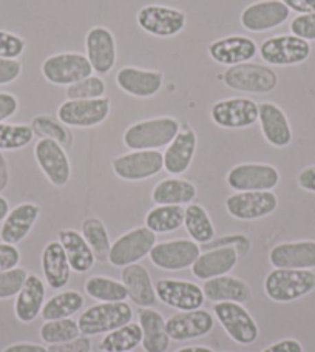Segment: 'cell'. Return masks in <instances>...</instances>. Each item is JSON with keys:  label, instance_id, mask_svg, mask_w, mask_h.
<instances>
[{"label": "cell", "instance_id": "49", "mask_svg": "<svg viewBox=\"0 0 315 352\" xmlns=\"http://www.w3.org/2000/svg\"><path fill=\"white\" fill-rule=\"evenodd\" d=\"M48 352H90L91 351V342L87 336H79L72 342L61 343V344H50L47 348Z\"/></svg>", "mask_w": 315, "mask_h": 352}, {"label": "cell", "instance_id": "2", "mask_svg": "<svg viewBox=\"0 0 315 352\" xmlns=\"http://www.w3.org/2000/svg\"><path fill=\"white\" fill-rule=\"evenodd\" d=\"M315 289V274L307 269H274L264 280V292L275 303H291Z\"/></svg>", "mask_w": 315, "mask_h": 352}, {"label": "cell", "instance_id": "4", "mask_svg": "<svg viewBox=\"0 0 315 352\" xmlns=\"http://www.w3.org/2000/svg\"><path fill=\"white\" fill-rule=\"evenodd\" d=\"M213 312L218 318L219 324L223 326L232 340L243 346L255 343L260 331L258 324L250 316V312L246 309L241 303H234V301H221L213 306Z\"/></svg>", "mask_w": 315, "mask_h": 352}, {"label": "cell", "instance_id": "55", "mask_svg": "<svg viewBox=\"0 0 315 352\" xmlns=\"http://www.w3.org/2000/svg\"><path fill=\"white\" fill-rule=\"evenodd\" d=\"M2 352H48V349L42 344H34V343H16L11 344V346L5 348Z\"/></svg>", "mask_w": 315, "mask_h": 352}, {"label": "cell", "instance_id": "44", "mask_svg": "<svg viewBox=\"0 0 315 352\" xmlns=\"http://www.w3.org/2000/svg\"><path fill=\"white\" fill-rule=\"evenodd\" d=\"M105 82L98 76H88L79 80L76 84L67 87V98L68 99H98L104 98L105 94Z\"/></svg>", "mask_w": 315, "mask_h": 352}, {"label": "cell", "instance_id": "38", "mask_svg": "<svg viewBox=\"0 0 315 352\" xmlns=\"http://www.w3.org/2000/svg\"><path fill=\"white\" fill-rule=\"evenodd\" d=\"M184 224L182 206H156L146 215V228L155 234H169Z\"/></svg>", "mask_w": 315, "mask_h": 352}, {"label": "cell", "instance_id": "37", "mask_svg": "<svg viewBox=\"0 0 315 352\" xmlns=\"http://www.w3.org/2000/svg\"><path fill=\"white\" fill-rule=\"evenodd\" d=\"M142 343V329L140 323H129L122 328L105 334L100 340L104 352H130Z\"/></svg>", "mask_w": 315, "mask_h": 352}, {"label": "cell", "instance_id": "47", "mask_svg": "<svg viewBox=\"0 0 315 352\" xmlns=\"http://www.w3.org/2000/svg\"><path fill=\"white\" fill-rule=\"evenodd\" d=\"M291 31L294 36L305 41H315V12L309 14H298L291 22Z\"/></svg>", "mask_w": 315, "mask_h": 352}, {"label": "cell", "instance_id": "10", "mask_svg": "<svg viewBox=\"0 0 315 352\" xmlns=\"http://www.w3.org/2000/svg\"><path fill=\"white\" fill-rule=\"evenodd\" d=\"M113 172L124 181H144L164 168V155L160 150H131L116 156L111 162Z\"/></svg>", "mask_w": 315, "mask_h": 352}, {"label": "cell", "instance_id": "53", "mask_svg": "<svg viewBox=\"0 0 315 352\" xmlns=\"http://www.w3.org/2000/svg\"><path fill=\"white\" fill-rule=\"evenodd\" d=\"M289 10L298 14H309L315 12V0H281Z\"/></svg>", "mask_w": 315, "mask_h": 352}, {"label": "cell", "instance_id": "52", "mask_svg": "<svg viewBox=\"0 0 315 352\" xmlns=\"http://www.w3.org/2000/svg\"><path fill=\"white\" fill-rule=\"evenodd\" d=\"M261 352H303V346L294 338H285V340H280L264 348Z\"/></svg>", "mask_w": 315, "mask_h": 352}, {"label": "cell", "instance_id": "13", "mask_svg": "<svg viewBox=\"0 0 315 352\" xmlns=\"http://www.w3.org/2000/svg\"><path fill=\"white\" fill-rule=\"evenodd\" d=\"M279 182V170L269 164H239L228 173V184L237 192H269Z\"/></svg>", "mask_w": 315, "mask_h": 352}, {"label": "cell", "instance_id": "28", "mask_svg": "<svg viewBox=\"0 0 315 352\" xmlns=\"http://www.w3.org/2000/svg\"><path fill=\"white\" fill-rule=\"evenodd\" d=\"M197 142L195 131H180L164 153V168L170 175H182L187 172L188 167L192 166L195 152H197Z\"/></svg>", "mask_w": 315, "mask_h": 352}, {"label": "cell", "instance_id": "58", "mask_svg": "<svg viewBox=\"0 0 315 352\" xmlns=\"http://www.w3.org/2000/svg\"><path fill=\"white\" fill-rule=\"evenodd\" d=\"M175 352H215V351L207 348V346H187V348H181Z\"/></svg>", "mask_w": 315, "mask_h": 352}, {"label": "cell", "instance_id": "31", "mask_svg": "<svg viewBox=\"0 0 315 352\" xmlns=\"http://www.w3.org/2000/svg\"><path fill=\"white\" fill-rule=\"evenodd\" d=\"M203 291L207 300L221 303V301H234V303H248L252 298V289L237 276L223 275L210 278L204 283Z\"/></svg>", "mask_w": 315, "mask_h": 352}, {"label": "cell", "instance_id": "24", "mask_svg": "<svg viewBox=\"0 0 315 352\" xmlns=\"http://www.w3.org/2000/svg\"><path fill=\"white\" fill-rule=\"evenodd\" d=\"M162 82L164 78L160 72L135 67H124L116 74L118 87L135 98H153L161 91Z\"/></svg>", "mask_w": 315, "mask_h": 352}, {"label": "cell", "instance_id": "34", "mask_svg": "<svg viewBox=\"0 0 315 352\" xmlns=\"http://www.w3.org/2000/svg\"><path fill=\"white\" fill-rule=\"evenodd\" d=\"M197 198V187L187 179L169 178L158 182L152 192V199L158 206L192 204Z\"/></svg>", "mask_w": 315, "mask_h": 352}, {"label": "cell", "instance_id": "57", "mask_svg": "<svg viewBox=\"0 0 315 352\" xmlns=\"http://www.w3.org/2000/svg\"><path fill=\"white\" fill-rule=\"evenodd\" d=\"M10 213V204L3 197H0V221H3L6 215Z\"/></svg>", "mask_w": 315, "mask_h": 352}, {"label": "cell", "instance_id": "56", "mask_svg": "<svg viewBox=\"0 0 315 352\" xmlns=\"http://www.w3.org/2000/svg\"><path fill=\"white\" fill-rule=\"evenodd\" d=\"M10 182V168L8 162H6L3 153L0 152V192H3L8 187Z\"/></svg>", "mask_w": 315, "mask_h": 352}, {"label": "cell", "instance_id": "3", "mask_svg": "<svg viewBox=\"0 0 315 352\" xmlns=\"http://www.w3.org/2000/svg\"><path fill=\"white\" fill-rule=\"evenodd\" d=\"M133 320V309L124 301L100 303L88 307L79 317L78 324L82 336H99L122 328Z\"/></svg>", "mask_w": 315, "mask_h": 352}, {"label": "cell", "instance_id": "12", "mask_svg": "<svg viewBox=\"0 0 315 352\" xmlns=\"http://www.w3.org/2000/svg\"><path fill=\"white\" fill-rule=\"evenodd\" d=\"M279 207L272 192H238L226 199V210L239 221H255L269 217Z\"/></svg>", "mask_w": 315, "mask_h": 352}, {"label": "cell", "instance_id": "1", "mask_svg": "<svg viewBox=\"0 0 315 352\" xmlns=\"http://www.w3.org/2000/svg\"><path fill=\"white\" fill-rule=\"evenodd\" d=\"M180 131L181 125L175 118L161 116L130 125L122 140L130 150H160L167 147Z\"/></svg>", "mask_w": 315, "mask_h": 352}, {"label": "cell", "instance_id": "11", "mask_svg": "<svg viewBox=\"0 0 315 352\" xmlns=\"http://www.w3.org/2000/svg\"><path fill=\"white\" fill-rule=\"evenodd\" d=\"M136 22L146 33L156 37L178 36L186 27V14L181 10L164 5H147L138 11Z\"/></svg>", "mask_w": 315, "mask_h": 352}, {"label": "cell", "instance_id": "48", "mask_svg": "<svg viewBox=\"0 0 315 352\" xmlns=\"http://www.w3.org/2000/svg\"><path fill=\"white\" fill-rule=\"evenodd\" d=\"M22 64L17 59L0 58V85L14 82L21 76Z\"/></svg>", "mask_w": 315, "mask_h": 352}, {"label": "cell", "instance_id": "15", "mask_svg": "<svg viewBox=\"0 0 315 352\" xmlns=\"http://www.w3.org/2000/svg\"><path fill=\"white\" fill-rule=\"evenodd\" d=\"M34 158L47 179L56 187H64L72 178V164L65 148L53 140H41L34 147Z\"/></svg>", "mask_w": 315, "mask_h": 352}, {"label": "cell", "instance_id": "25", "mask_svg": "<svg viewBox=\"0 0 315 352\" xmlns=\"http://www.w3.org/2000/svg\"><path fill=\"white\" fill-rule=\"evenodd\" d=\"M238 256L239 254L235 246L215 248L198 256V260L192 266V274L195 278L203 281L228 275L237 266Z\"/></svg>", "mask_w": 315, "mask_h": 352}, {"label": "cell", "instance_id": "45", "mask_svg": "<svg viewBox=\"0 0 315 352\" xmlns=\"http://www.w3.org/2000/svg\"><path fill=\"white\" fill-rule=\"evenodd\" d=\"M27 270L22 267H14L0 272V300L16 297L21 292L25 281H27Z\"/></svg>", "mask_w": 315, "mask_h": 352}, {"label": "cell", "instance_id": "17", "mask_svg": "<svg viewBox=\"0 0 315 352\" xmlns=\"http://www.w3.org/2000/svg\"><path fill=\"white\" fill-rule=\"evenodd\" d=\"M212 121L223 129H246L258 121V104L249 98H230L213 104Z\"/></svg>", "mask_w": 315, "mask_h": 352}, {"label": "cell", "instance_id": "27", "mask_svg": "<svg viewBox=\"0 0 315 352\" xmlns=\"http://www.w3.org/2000/svg\"><path fill=\"white\" fill-rule=\"evenodd\" d=\"M45 305V285L37 275H28L21 292L16 295L14 312L19 322L31 323Z\"/></svg>", "mask_w": 315, "mask_h": 352}, {"label": "cell", "instance_id": "21", "mask_svg": "<svg viewBox=\"0 0 315 352\" xmlns=\"http://www.w3.org/2000/svg\"><path fill=\"white\" fill-rule=\"evenodd\" d=\"M207 52L217 64L234 67L254 59L258 53V47L250 37L235 34L213 41Z\"/></svg>", "mask_w": 315, "mask_h": 352}, {"label": "cell", "instance_id": "23", "mask_svg": "<svg viewBox=\"0 0 315 352\" xmlns=\"http://www.w3.org/2000/svg\"><path fill=\"white\" fill-rule=\"evenodd\" d=\"M258 121L261 131L270 146L276 148L287 147L292 141V130L287 116L279 105L274 102H263L258 105Z\"/></svg>", "mask_w": 315, "mask_h": 352}, {"label": "cell", "instance_id": "32", "mask_svg": "<svg viewBox=\"0 0 315 352\" xmlns=\"http://www.w3.org/2000/svg\"><path fill=\"white\" fill-rule=\"evenodd\" d=\"M140 326L142 329V348L146 352H167L170 337L166 331V320L160 312L144 307L140 312Z\"/></svg>", "mask_w": 315, "mask_h": 352}, {"label": "cell", "instance_id": "41", "mask_svg": "<svg viewBox=\"0 0 315 352\" xmlns=\"http://www.w3.org/2000/svg\"><path fill=\"white\" fill-rule=\"evenodd\" d=\"M31 129H33L34 135L39 136L41 140H53L59 142L64 148L72 147L73 133L68 130L65 124H62L58 119L47 115L36 116L31 121Z\"/></svg>", "mask_w": 315, "mask_h": 352}, {"label": "cell", "instance_id": "33", "mask_svg": "<svg viewBox=\"0 0 315 352\" xmlns=\"http://www.w3.org/2000/svg\"><path fill=\"white\" fill-rule=\"evenodd\" d=\"M59 243L64 248L65 254L70 261L72 270L78 274H85L94 266L96 256H94L91 248L88 246L85 238L78 230L64 229L59 232Z\"/></svg>", "mask_w": 315, "mask_h": 352}, {"label": "cell", "instance_id": "9", "mask_svg": "<svg viewBox=\"0 0 315 352\" xmlns=\"http://www.w3.org/2000/svg\"><path fill=\"white\" fill-rule=\"evenodd\" d=\"M42 74L53 85H72L93 74L87 56L80 53H59L42 64Z\"/></svg>", "mask_w": 315, "mask_h": 352}, {"label": "cell", "instance_id": "42", "mask_svg": "<svg viewBox=\"0 0 315 352\" xmlns=\"http://www.w3.org/2000/svg\"><path fill=\"white\" fill-rule=\"evenodd\" d=\"M39 334L47 344H61L78 338L80 329L78 322H74L73 318H61L43 323Z\"/></svg>", "mask_w": 315, "mask_h": 352}, {"label": "cell", "instance_id": "50", "mask_svg": "<svg viewBox=\"0 0 315 352\" xmlns=\"http://www.w3.org/2000/svg\"><path fill=\"white\" fill-rule=\"evenodd\" d=\"M19 261H21V252L17 248L12 244L0 243V272L17 267Z\"/></svg>", "mask_w": 315, "mask_h": 352}, {"label": "cell", "instance_id": "22", "mask_svg": "<svg viewBox=\"0 0 315 352\" xmlns=\"http://www.w3.org/2000/svg\"><path fill=\"white\" fill-rule=\"evenodd\" d=\"M275 269H315V241L276 244L269 252Z\"/></svg>", "mask_w": 315, "mask_h": 352}, {"label": "cell", "instance_id": "54", "mask_svg": "<svg viewBox=\"0 0 315 352\" xmlns=\"http://www.w3.org/2000/svg\"><path fill=\"white\" fill-rule=\"evenodd\" d=\"M297 182L303 190L315 193V166L306 167L305 170H301L297 178Z\"/></svg>", "mask_w": 315, "mask_h": 352}, {"label": "cell", "instance_id": "18", "mask_svg": "<svg viewBox=\"0 0 315 352\" xmlns=\"http://www.w3.org/2000/svg\"><path fill=\"white\" fill-rule=\"evenodd\" d=\"M215 320L210 312L204 309L184 311L166 320V331L170 340L175 342H187L193 338H201L210 334Z\"/></svg>", "mask_w": 315, "mask_h": 352}, {"label": "cell", "instance_id": "51", "mask_svg": "<svg viewBox=\"0 0 315 352\" xmlns=\"http://www.w3.org/2000/svg\"><path fill=\"white\" fill-rule=\"evenodd\" d=\"M19 109V100L11 93H0V124L14 116Z\"/></svg>", "mask_w": 315, "mask_h": 352}, {"label": "cell", "instance_id": "39", "mask_svg": "<svg viewBox=\"0 0 315 352\" xmlns=\"http://www.w3.org/2000/svg\"><path fill=\"white\" fill-rule=\"evenodd\" d=\"M85 292L91 298L104 301V303H118V301H125L129 298L124 283L102 275L90 276L85 281Z\"/></svg>", "mask_w": 315, "mask_h": 352}, {"label": "cell", "instance_id": "14", "mask_svg": "<svg viewBox=\"0 0 315 352\" xmlns=\"http://www.w3.org/2000/svg\"><path fill=\"white\" fill-rule=\"evenodd\" d=\"M155 291L161 303L180 312L201 309L206 300L203 287L192 281L160 280L156 283Z\"/></svg>", "mask_w": 315, "mask_h": 352}, {"label": "cell", "instance_id": "46", "mask_svg": "<svg viewBox=\"0 0 315 352\" xmlns=\"http://www.w3.org/2000/svg\"><path fill=\"white\" fill-rule=\"evenodd\" d=\"M25 52V41L21 36L0 30V58L17 59Z\"/></svg>", "mask_w": 315, "mask_h": 352}, {"label": "cell", "instance_id": "36", "mask_svg": "<svg viewBox=\"0 0 315 352\" xmlns=\"http://www.w3.org/2000/svg\"><path fill=\"white\" fill-rule=\"evenodd\" d=\"M184 228L192 240L198 244H207L215 236L209 213L199 204H188L184 209Z\"/></svg>", "mask_w": 315, "mask_h": 352}, {"label": "cell", "instance_id": "43", "mask_svg": "<svg viewBox=\"0 0 315 352\" xmlns=\"http://www.w3.org/2000/svg\"><path fill=\"white\" fill-rule=\"evenodd\" d=\"M34 131L31 125L0 124V152L2 150H19L27 147L33 141Z\"/></svg>", "mask_w": 315, "mask_h": 352}, {"label": "cell", "instance_id": "7", "mask_svg": "<svg viewBox=\"0 0 315 352\" xmlns=\"http://www.w3.org/2000/svg\"><path fill=\"white\" fill-rule=\"evenodd\" d=\"M156 244V234L149 228H136L111 244L109 263L113 267H125L141 261Z\"/></svg>", "mask_w": 315, "mask_h": 352}, {"label": "cell", "instance_id": "19", "mask_svg": "<svg viewBox=\"0 0 315 352\" xmlns=\"http://www.w3.org/2000/svg\"><path fill=\"white\" fill-rule=\"evenodd\" d=\"M291 10L281 0H261L244 8L241 12L243 28L252 33H263V31L274 30L285 23Z\"/></svg>", "mask_w": 315, "mask_h": 352}, {"label": "cell", "instance_id": "26", "mask_svg": "<svg viewBox=\"0 0 315 352\" xmlns=\"http://www.w3.org/2000/svg\"><path fill=\"white\" fill-rule=\"evenodd\" d=\"M39 215V206L33 203H23L14 207L3 219L2 229H0V238H2V241L16 246L17 243L25 240L31 229H33Z\"/></svg>", "mask_w": 315, "mask_h": 352}, {"label": "cell", "instance_id": "40", "mask_svg": "<svg viewBox=\"0 0 315 352\" xmlns=\"http://www.w3.org/2000/svg\"><path fill=\"white\" fill-rule=\"evenodd\" d=\"M82 235H84L88 246L91 248L98 261H109L110 254V235L105 224L99 218H87L82 223Z\"/></svg>", "mask_w": 315, "mask_h": 352}, {"label": "cell", "instance_id": "30", "mask_svg": "<svg viewBox=\"0 0 315 352\" xmlns=\"http://www.w3.org/2000/svg\"><path fill=\"white\" fill-rule=\"evenodd\" d=\"M122 283L129 292V298L141 307H150L156 303V291L149 270L141 264H130L122 267Z\"/></svg>", "mask_w": 315, "mask_h": 352}, {"label": "cell", "instance_id": "6", "mask_svg": "<svg viewBox=\"0 0 315 352\" xmlns=\"http://www.w3.org/2000/svg\"><path fill=\"white\" fill-rule=\"evenodd\" d=\"M111 102L109 98L98 99H68L61 104L58 118L67 127L90 129L102 124L110 115Z\"/></svg>", "mask_w": 315, "mask_h": 352}, {"label": "cell", "instance_id": "35", "mask_svg": "<svg viewBox=\"0 0 315 352\" xmlns=\"http://www.w3.org/2000/svg\"><path fill=\"white\" fill-rule=\"evenodd\" d=\"M84 297L78 291H64L50 298L42 307L41 316L45 322L61 318H72L84 306Z\"/></svg>", "mask_w": 315, "mask_h": 352}, {"label": "cell", "instance_id": "16", "mask_svg": "<svg viewBox=\"0 0 315 352\" xmlns=\"http://www.w3.org/2000/svg\"><path fill=\"white\" fill-rule=\"evenodd\" d=\"M201 255L198 243L193 240H172L158 243L150 250V261L162 270H184L192 267Z\"/></svg>", "mask_w": 315, "mask_h": 352}, {"label": "cell", "instance_id": "5", "mask_svg": "<svg viewBox=\"0 0 315 352\" xmlns=\"http://www.w3.org/2000/svg\"><path fill=\"white\" fill-rule=\"evenodd\" d=\"M223 80L232 90L254 94L272 91L279 84V78L272 68L250 62L229 67L223 74Z\"/></svg>", "mask_w": 315, "mask_h": 352}, {"label": "cell", "instance_id": "20", "mask_svg": "<svg viewBox=\"0 0 315 352\" xmlns=\"http://www.w3.org/2000/svg\"><path fill=\"white\" fill-rule=\"evenodd\" d=\"M87 59L90 60L93 72L107 74L116 64V41L110 30L94 27L85 37Z\"/></svg>", "mask_w": 315, "mask_h": 352}, {"label": "cell", "instance_id": "29", "mask_svg": "<svg viewBox=\"0 0 315 352\" xmlns=\"http://www.w3.org/2000/svg\"><path fill=\"white\" fill-rule=\"evenodd\" d=\"M42 272L47 280V285L52 289H56V291L64 289L70 281L72 266L59 241L48 243L43 249Z\"/></svg>", "mask_w": 315, "mask_h": 352}, {"label": "cell", "instance_id": "8", "mask_svg": "<svg viewBox=\"0 0 315 352\" xmlns=\"http://www.w3.org/2000/svg\"><path fill=\"white\" fill-rule=\"evenodd\" d=\"M258 53L269 65H298L311 56V45L301 37L281 34L264 41L258 48Z\"/></svg>", "mask_w": 315, "mask_h": 352}]
</instances>
